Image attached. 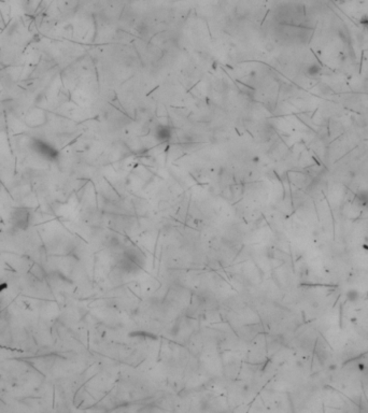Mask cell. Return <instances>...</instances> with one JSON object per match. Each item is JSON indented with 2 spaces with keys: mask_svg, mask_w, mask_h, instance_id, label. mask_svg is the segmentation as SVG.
Wrapping results in <instances>:
<instances>
[{
  "mask_svg": "<svg viewBox=\"0 0 368 413\" xmlns=\"http://www.w3.org/2000/svg\"><path fill=\"white\" fill-rule=\"evenodd\" d=\"M171 128L166 125H159L155 129V138L158 141H168L171 138Z\"/></svg>",
  "mask_w": 368,
  "mask_h": 413,
  "instance_id": "6da1fadb",
  "label": "cell"
},
{
  "mask_svg": "<svg viewBox=\"0 0 368 413\" xmlns=\"http://www.w3.org/2000/svg\"><path fill=\"white\" fill-rule=\"evenodd\" d=\"M322 71V67L320 65H318L316 63L310 64L309 66L307 67V75H309L311 77H314L316 75H319L320 72Z\"/></svg>",
  "mask_w": 368,
  "mask_h": 413,
  "instance_id": "7a4b0ae2",
  "label": "cell"
}]
</instances>
